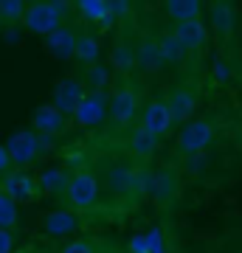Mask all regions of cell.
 Returning a JSON list of instances; mask_svg holds the SVG:
<instances>
[{"instance_id": "6da1fadb", "label": "cell", "mask_w": 242, "mask_h": 253, "mask_svg": "<svg viewBox=\"0 0 242 253\" xmlns=\"http://www.w3.org/2000/svg\"><path fill=\"white\" fill-rule=\"evenodd\" d=\"M93 169L99 174L101 197L107 200V206L133 208L144 194H149L152 172L144 163H138L135 158H130L121 146L116 152L101 155Z\"/></svg>"}, {"instance_id": "7a4b0ae2", "label": "cell", "mask_w": 242, "mask_h": 253, "mask_svg": "<svg viewBox=\"0 0 242 253\" xmlns=\"http://www.w3.org/2000/svg\"><path fill=\"white\" fill-rule=\"evenodd\" d=\"M144 93L133 76L116 79L113 90H110V104H107V124H113L118 132H127L138 124V116L144 110Z\"/></svg>"}, {"instance_id": "3957f363", "label": "cell", "mask_w": 242, "mask_h": 253, "mask_svg": "<svg viewBox=\"0 0 242 253\" xmlns=\"http://www.w3.org/2000/svg\"><path fill=\"white\" fill-rule=\"evenodd\" d=\"M65 203L73 214H88L101 203V183L93 166H82L68 177V189H65Z\"/></svg>"}, {"instance_id": "277c9868", "label": "cell", "mask_w": 242, "mask_h": 253, "mask_svg": "<svg viewBox=\"0 0 242 253\" xmlns=\"http://www.w3.org/2000/svg\"><path fill=\"white\" fill-rule=\"evenodd\" d=\"M73 3H59V0H34L28 3L26 17H23V28L37 37L54 34L56 28L68 26V14H71Z\"/></svg>"}, {"instance_id": "5b68a950", "label": "cell", "mask_w": 242, "mask_h": 253, "mask_svg": "<svg viewBox=\"0 0 242 253\" xmlns=\"http://www.w3.org/2000/svg\"><path fill=\"white\" fill-rule=\"evenodd\" d=\"M51 149H54V141L45 138V135H37L31 126L11 132L9 141H6V152H9L14 169H28L31 163L40 161V158H43L45 152H51Z\"/></svg>"}, {"instance_id": "8992f818", "label": "cell", "mask_w": 242, "mask_h": 253, "mask_svg": "<svg viewBox=\"0 0 242 253\" xmlns=\"http://www.w3.org/2000/svg\"><path fill=\"white\" fill-rule=\"evenodd\" d=\"M130 11L118 23L116 37H113V48H110V68L116 73V79H127V76L135 73V37H138V31L133 28V14Z\"/></svg>"}, {"instance_id": "52a82bcc", "label": "cell", "mask_w": 242, "mask_h": 253, "mask_svg": "<svg viewBox=\"0 0 242 253\" xmlns=\"http://www.w3.org/2000/svg\"><path fill=\"white\" fill-rule=\"evenodd\" d=\"M211 141H214V121L211 118H194V121L180 126L175 146L183 158H200L211 146Z\"/></svg>"}, {"instance_id": "ba28073f", "label": "cell", "mask_w": 242, "mask_h": 253, "mask_svg": "<svg viewBox=\"0 0 242 253\" xmlns=\"http://www.w3.org/2000/svg\"><path fill=\"white\" fill-rule=\"evenodd\" d=\"M166 104L172 110V118L175 124H189L194 121V113L200 107V84L194 79H183L178 84H172L169 93H166Z\"/></svg>"}, {"instance_id": "9c48e42d", "label": "cell", "mask_w": 242, "mask_h": 253, "mask_svg": "<svg viewBox=\"0 0 242 253\" xmlns=\"http://www.w3.org/2000/svg\"><path fill=\"white\" fill-rule=\"evenodd\" d=\"M135 126H141L146 135H152L161 144V138H166L172 132V126H175V118H172V110L166 104V96H155V99L146 101Z\"/></svg>"}, {"instance_id": "30bf717a", "label": "cell", "mask_w": 242, "mask_h": 253, "mask_svg": "<svg viewBox=\"0 0 242 253\" xmlns=\"http://www.w3.org/2000/svg\"><path fill=\"white\" fill-rule=\"evenodd\" d=\"M135 71L144 76H158L166 71L161 59V48H158V34L149 28H141L135 37Z\"/></svg>"}, {"instance_id": "8fae6325", "label": "cell", "mask_w": 242, "mask_h": 253, "mask_svg": "<svg viewBox=\"0 0 242 253\" xmlns=\"http://www.w3.org/2000/svg\"><path fill=\"white\" fill-rule=\"evenodd\" d=\"M31 129H34L37 135H45L56 141V138L68 135V129H71V116H65L62 110H56L51 101L48 104H40V107L31 113Z\"/></svg>"}, {"instance_id": "7c38bea8", "label": "cell", "mask_w": 242, "mask_h": 253, "mask_svg": "<svg viewBox=\"0 0 242 253\" xmlns=\"http://www.w3.org/2000/svg\"><path fill=\"white\" fill-rule=\"evenodd\" d=\"M149 194H152L155 206L161 208V211H169L180 197V172L175 166H161L158 172H152Z\"/></svg>"}, {"instance_id": "4fadbf2b", "label": "cell", "mask_w": 242, "mask_h": 253, "mask_svg": "<svg viewBox=\"0 0 242 253\" xmlns=\"http://www.w3.org/2000/svg\"><path fill=\"white\" fill-rule=\"evenodd\" d=\"M107 104H110V93H85L79 107L71 113V124L85 126V129L104 124L107 121Z\"/></svg>"}, {"instance_id": "5bb4252c", "label": "cell", "mask_w": 242, "mask_h": 253, "mask_svg": "<svg viewBox=\"0 0 242 253\" xmlns=\"http://www.w3.org/2000/svg\"><path fill=\"white\" fill-rule=\"evenodd\" d=\"M0 191L9 194L14 203H34V200L43 197L37 177L28 174L26 169H14V172H9L6 177H0Z\"/></svg>"}, {"instance_id": "9a60e30c", "label": "cell", "mask_w": 242, "mask_h": 253, "mask_svg": "<svg viewBox=\"0 0 242 253\" xmlns=\"http://www.w3.org/2000/svg\"><path fill=\"white\" fill-rule=\"evenodd\" d=\"M169 31L178 37V42L183 45V51H186L189 56L200 54V51L208 45V26L203 23V17L175 23V26H169Z\"/></svg>"}, {"instance_id": "2e32d148", "label": "cell", "mask_w": 242, "mask_h": 253, "mask_svg": "<svg viewBox=\"0 0 242 253\" xmlns=\"http://www.w3.org/2000/svg\"><path fill=\"white\" fill-rule=\"evenodd\" d=\"M82 99H85V84L79 82V76H62L51 90V104L56 110H62L65 116H71Z\"/></svg>"}, {"instance_id": "e0dca14e", "label": "cell", "mask_w": 242, "mask_h": 253, "mask_svg": "<svg viewBox=\"0 0 242 253\" xmlns=\"http://www.w3.org/2000/svg\"><path fill=\"white\" fill-rule=\"evenodd\" d=\"M76 40H79V28L68 23V26L56 28L54 34L43 37L45 51L54 56V59H73V51H76Z\"/></svg>"}, {"instance_id": "ac0fdd59", "label": "cell", "mask_w": 242, "mask_h": 253, "mask_svg": "<svg viewBox=\"0 0 242 253\" xmlns=\"http://www.w3.org/2000/svg\"><path fill=\"white\" fill-rule=\"evenodd\" d=\"M121 149H124L130 158H135L138 163H146L152 161L155 149H158V141L152 135H146L141 126H133V129H127L124 132V141H121Z\"/></svg>"}, {"instance_id": "d6986e66", "label": "cell", "mask_w": 242, "mask_h": 253, "mask_svg": "<svg viewBox=\"0 0 242 253\" xmlns=\"http://www.w3.org/2000/svg\"><path fill=\"white\" fill-rule=\"evenodd\" d=\"M73 62L79 71L90 68V65L101 62V40L96 31H79V40H76V51H73Z\"/></svg>"}, {"instance_id": "ffe728a7", "label": "cell", "mask_w": 242, "mask_h": 253, "mask_svg": "<svg viewBox=\"0 0 242 253\" xmlns=\"http://www.w3.org/2000/svg\"><path fill=\"white\" fill-rule=\"evenodd\" d=\"M113 68L104 62H96L90 65V68H85V71H79V82L85 84V93H107L113 90Z\"/></svg>"}, {"instance_id": "44dd1931", "label": "cell", "mask_w": 242, "mask_h": 253, "mask_svg": "<svg viewBox=\"0 0 242 253\" xmlns=\"http://www.w3.org/2000/svg\"><path fill=\"white\" fill-rule=\"evenodd\" d=\"M158 48H161V59L166 71H175V68H180L189 59V54L183 51V45L178 42V37L172 34L169 28L158 31Z\"/></svg>"}, {"instance_id": "7402d4cb", "label": "cell", "mask_w": 242, "mask_h": 253, "mask_svg": "<svg viewBox=\"0 0 242 253\" xmlns=\"http://www.w3.org/2000/svg\"><path fill=\"white\" fill-rule=\"evenodd\" d=\"M211 28L220 40H231L234 28H237V11L231 3H211Z\"/></svg>"}, {"instance_id": "603a6c76", "label": "cell", "mask_w": 242, "mask_h": 253, "mask_svg": "<svg viewBox=\"0 0 242 253\" xmlns=\"http://www.w3.org/2000/svg\"><path fill=\"white\" fill-rule=\"evenodd\" d=\"M79 228V219L73 214L71 208H59V211H51L43 222V231L51 236H65V234H73Z\"/></svg>"}, {"instance_id": "cb8c5ba5", "label": "cell", "mask_w": 242, "mask_h": 253, "mask_svg": "<svg viewBox=\"0 0 242 253\" xmlns=\"http://www.w3.org/2000/svg\"><path fill=\"white\" fill-rule=\"evenodd\" d=\"M163 11H166V17L175 26V23H183V20L203 17V3H197V0H166Z\"/></svg>"}, {"instance_id": "d4e9b609", "label": "cell", "mask_w": 242, "mask_h": 253, "mask_svg": "<svg viewBox=\"0 0 242 253\" xmlns=\"http://www.w3.org/2000/svg\"><path fill=\"white\" fill-rule=\"evenodd\" d=\"M73 9L79 11L82 23L99 26L104 14H110V9H113V0H79V3H73Z\"/></svg>"}, {"instance_id": "484cf974", "label": "cell", "mask_w": 242, "mask_h": 253, "mask_svg": "<svg viewBox=\"0 0 242 253\" xmlns=\"http://www.w3.org/2000/svg\"><path fill=\"white\" fill-rule=\"evenodd\" d=\"M26 9H28V3H23V0H0V31L23 28Z\"/></svg>"}, {"instance_id": "4316f807", "label": "cell", "mask_w": 242, "mask_h": 253, "mask_svg": "<svg viewBox=\"0 0 242 253\" xmlns=\"http://www.w3.org/2000/svg\"><path fill=\"white\" fill-rule=\"evenodd\" d=\"M68 177L71 174L65 172V169H45L40 177H37V183H40V191L43 194H62L65 197V189H68Z\"/></svg>"}, {"instance_id": "83f0119b", "label": "cell", "mask_w": 242, "mask_h": 253, "mask_svg": "<svg viewBox=\"0 0 242 253\" xmlns=\"http://www.w3.org/2000/svg\"><path fill=\"white\" fill-rule=\"evenodd\" d=\"M17 219H20L17 203H14L9 194L0 191V228H3V231H11V228L17 225Z\"/></svg>"}, {"instance_id": "f1b7e54d", "label": "cell", "mask_w": 242, "mask_h": 253, "mask_svg": "<svg viewBox=\"0 0 242 253\" xmlns=\"http://www.w3.org/2000/svg\"><path fill=\"white\" fill-rule=\"evenodd\" d=\"M59 253H99V248H96V242L90 236H79V239H73V242L65 245Z\"/></svg>"}, {"instance_id": "f546056e", "label": "cell", "mask_w": 242, "mask_h": 253, "mask_svg": "<svg viewBox=\"0 0 242 253\" xmlns=\"http://www.w3.org/2000/svg\"><path fill=\"white\" fill-rule=\"evenodd\" d=\"M130 253H149V242H146V234H135L133 239H130Z\"/></svg>"}, {"instance_id": "4dcf8cb0", "label": "cell", "mask_w": 242, "mask_h": 253, "mask_svg": "<svg viewBox=\"0 0 242 253\" xmlns=\"http://www.w3.org/2000/svg\"><path fill=\"white\" fill-rule=\"evenodd\" d=\"M11 251H14V231L0 228V253H11Z\"/></svg>"}, {"instance_id": "1f68e13d", "label": "cell", "mask_w": 242, "mask_h": 253, "mask_svg": "<svg viewBox=\"0 0 242 253\" xmlns=\"http://www.w3.org/2000/svg\"><path fill=\"white\" fill-rule=\"evenodd\" d=\"M214 79L217 82H228L231 79V71H228L225 59H214Z\"/></svg>"}, {"instance_id": "d6a6232c", "label": "cell", "mask_w": 242, "mask_h": 253, "mask_svg": "<svg viewBox=\"0 0 242 253\" xmlns=\"http://www.w3.org/2000/svg\"><path fill=\"white\" fill-rule=\"evenodd\" d=\"M11 172V158L6 152V144H0V177H6Z\"/></svg>"}, {"instance_id": "836d02e7", "label": "cell", "mask_w": 242, "mask_h": 253, "mask_svg": "<svg viewBox=\"0 0 242 253\" xmlns=\"http://www.w3.org/2000/svg\"><path fill=\"white\" fill-rule=\"evenodd\" d=\"M240 146H242V129H240Z\"/></svg>"}, {"instance_id": "e575fe53", "label": "cell", "mask_w": 242, "mask_h": 253, "mask_svg": "<svg viewBox=\"0 0 242 253\" xmlns=\"http://www.w3.org/2000/svg\"><path fill=\"white\" fill-rule=\"evenodd\" d=\"M20 253H31V251H20Z\"/></svg>"}]
</instances>
